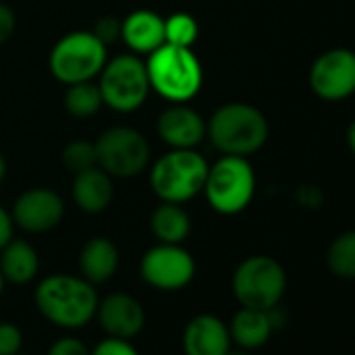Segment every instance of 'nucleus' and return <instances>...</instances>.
Listing matches in <instances>:
<instances>
[{
	"label": "nucleus",
	"mask_w": 355,
	"mask_h": 355,
	"mask_svg": "<svg viewBox=\"0 0 355 355\" xmlns=\"http://www.w3.org/2000/svg\"><path fill=\"white\" fill-rule=\"evenodd\" d=\"M34 303L51 324L76 330L94 318L98 307V293L96 286L82 276L51 274L38 282Z\"/></svg>",
	"instance_id": "1"
},
{
	"label": "nucleus",
	"mask_w": 355,
	"mask_h": 355,
	"mask_svg": "<svg viewBox=\"0 0 355 355\" xmlns=\"http://www.w3.org/2000/svg\"><path fill=\"white\" fill-rule=\"evenodd\" d=\"M268 138L270 123L251 103H226L207 119V140L222 155L251 157L266 146Z\"/></svg>",
	"instance_id": "2"
},
{
	"label": "nucleus",
	"mask_w": 355,
	"mask_h": 355,
	"mask_svg": "<svg viewBox=\"0 0 355 355\" xmlns=\"http://www.w3.org/2000/svg\"><path fill=\"white\" fill-rule=\"evenodd\" d=\"M144 65L150 92L167 103H191L205 82L203 63L193 49L163 44L146 57Z\"/></svg>",
	"instance_id": "3"
},
{
	"label": "nucleus",
	"mask_w": 355,
	"mask_h": 355,
	"mask_svg": "<svg viewBox=\"0 0 355 355\" xmlns=\"http://www.w3.org/2000/svg\"><path fill=\"white\" fill-rule=\"evenodd\" d=\"M209 161L197 148H169L148 165V187L159 201L189 203L203 193Z\"/></svg>",
	"instance_id": "4"
},
{
	"label": "nucleus",
	"mask_w": 355,
	"mask_h": 355,
	"mask_svg": "<svg viewBox=\"0 0 355 355\" xmlns=\"http://www.w3.org/2000/svg\"><path fill=\"white\" fill-rule=\"evenodd\" d=\"M257 175L249 157L222 155L209 163L203 195L207 205L220 216L243 214L255 197Z\"/></svg>",
	"instance_id": "5"
},
{
	"label": "nucleus",
	"mask_w": 355,
	"mask_h": 355,
	"mask_svg": "<svg viewBox=\"0 0 355 355\" xmlns=\"http://www.w3.org/2000/svg\"><path fill=\"white\" fill-rule=\"evenodd\" d=\"M107 49L92 30L67 32L49 53V71L63 86L92 82L109 59Z\"/></svg>",
	"instance_id": "6"
},
{
	"label": "nucleus",
	"mask_w": 355,
	"mask_h": 355,
	"mask_svg": "<svg viewBox=\"0 0 355 355\" xmlns=\"http://www.w3.org/2000/svg\"><path fill=\"white\" fill-rule=\"evenodd\" d=\"M96 84L103 105L123 115L138 111L150 94L146 65L142 57L134 53H121L113 59H107Z\"/></svg>",
	"instance_id": "7"
},
{
	"label": "nucleus",
	"mask_w": 355,
	"mask_h": 355,
	"mask_svg": "<svg viewBox=\"0 0 355 355\" xmlns=\"http://www.w3.org/2000/svg\"><path fill=\"white\" fill-rule=\"evenodd\" d=\"M96 165L113 180H130L144 173L150 165L148 138L132 125H111L94 140Z\"/></svg>",
	"instance_id": "8"
},
{
	"label": "nucleus",
	"mask_w": 355,
	"mask_h": 355,
	"mask_svg": "<svg viewBox=\"0 0 355 355\" xmlns=\"http://www.w3.org/2000/svg\"><path fill=\"white\" fill-rule=\"evenodd\" d=\"M286 291V272L270 255H251L243 259L232 274V293L241 307L272 309Z\"/></svg>",
	"instance_id": "9"
},
{
	"label": "nucleus",
	"mask_w": 355,
	"mask_h": 355,
	"mask_svg": "<svg viewBox=\"0 0 355 355\" xmlns=\"http://www.w3.org/2000/svg\"><path fill=\"white\" fill-rule=\"evenodd\" d=\"M197 274L195 257L182 245L157 243L140 259L142 280L157 291H182Z\"/></svg>",
	"instance_id": "10"
},
{
	"label": "nucleus",
	"mask_w": 355,
	"mask_h": 355,
	"mask_svg": "<svg viewBox=\"0 0 355 355\" xmlns=\"http://www.w3.org/2000/svg\"><path fill=\"white\" fill-rule=\"evenodd\" d=\"M309 88L326 103H340L355 94V51L328 49L309 67Z\"/></svg>",
	"instance_id": "11"
},
{
	"label": "nucleus",
	"mask_w": 355,
	"mask_h": 355,
	"mask_svg": "<svg viewBox=\"0 0 355 355\" xmlns=\"http://www.w3.org/2000/svg\"><path fill=\"white\" fill-rule=\"evenodd\" d=\"M15 228L28 234H46L65 218V199L46 187H32L17 195L9 209Z\"/></svg>",
	"instance_id": "12"
},
{
	"label": "nucleus",
	"mask_w": 355,
	"mask_h": 355,
	"mask_svg": "<svg viewBox=\"0 0 355 355\" xmlns=\"http://www.w3.org/2000/svg\"><path fill=\"white\" fill-rule=\"evenodd\" d=\"M155 128L167 148H197L207 140V119L189 103H169L159 113Z\"/></svg>",
	"instance_id": "13"
},
{
	"label": "nucleus",
	"mask_w": 355,
	"mask_h": 355,
	"mask_svg": "<svg viewBox=\"0 0 355 355\" xmlns=\"http://www.w3.org/2000/svg\"><path fill=\"white\" fill-rule=\"evenodd\" d=\"M94 318L107 336L128 338L138 336L146 324V313L140 301L128 293H111L98 299V307Z\"/></svg>",
	"instance_id": "14"
},
{
	"label": "nucleus",
	"mask_w": 355,
	"mask_h": 355,
	"mask_svg": "<svg viewBox=\"0 0 355 355\" xmlns=\"http://www.w3.org/2000/svg\"><path fill=\"white\" fill-rule=\"evenodd\" d=\"M119 40L138 57H148L165 44V17L150 9H136L121 19Z\"/></svg>",
	"instance_id": "15"
},
{
	"label": "nucleus",
	"mask_w": 355,
	"mask_h": 355,
	"mask_svg": "<svg viewBox=\"0 0 355 355\" xmlns=\"http://www.w3.org/2000/svg\"><path fill=\"white\" fill-rule=\"evenodd\" d=\"M230 345L228 324L211 313L195 315L182 334V349L187 355H226Z\"/></svg>",
	"instance_id": "16"
},
{
	"label": "nucleus",
	"mask_w": 355,
	"mask_h": 355,
	"mask_svg": "<svg viewBox=\"0 0 355 355\" xmlns=\"http://www.w3.org/2000/svg\"><path fill=\"white\" fill-rule=\"evenodd\" d=\"M113 197H115L113 178L107 171H103L98 165L73 173L71 199L82 214L98 216L107 211L113 203Z\"/></svg>",
	"instance_id": "17"
},
{
	"label": "nucleus",
	"mask_w": 355,
	"mask_h": 355,
	"mask_svg": "<svg viewBox=\"0 0 355 355\" xmlns=\"http://www.w3.org/2000/svg\"><path fill=\"white\" fill-rule=\"evenodd\" d=\"M80 276L86 278L90 284L101 286L109 282L117 268H119V249L107 236H92L88 239L78 255Z\"/></svg>",
	"instance_id": "18"
},
{
	"label": "nucleus",
	"mask_w": 355,
	"mask_h": 355,
	"mask_svg": "<svg viewBox=\"0 0 355 355\" xmlns=\"http://www.w3.org/2000/svg\"><path fill=\"white\" fill-rule=\"evenodd\" d=\"M40 272V255L26 239H11L0 251V274L5 282L30 284Z\"/></svg>",
	"instance_id": "19"
},
{
	"label": "nucleus",
	"mask_w": 355,
	"mask_h": 355,
	"mask_svg": "<svg viewBox=\"0 0 355 355\" xmlns=\"http://www.w3.org/2000/svg\"><path fill=\"white\" fill-rule=\"evenodd\" d=\"M230 338L245 351L259 349L266 345L274 330V307L272 309H253V307H241L230 324Z\"/></svg>",
	"instance_id": "20"
},
{
	"label": "nucleus",
	"mask_w": 355,
	"mask_h": 355,
	"mask_svg": "<svg viewBox=\"0 0 355 355\" xmlns=\"http://www.w3.org/2000/svg\"><path fill=\"white\" fill-rule=\"evenodd\" d=\"M150 234L157 239V243L165 245H182L193 230L191 214L180 203H165L161 201L148 218Z\"/></svg>",
	"instance_id": "21"
},
{
	"label": "nucleus",
	"mask_w": 355,
	"mask_h": 355,
	"mask_svg": "<svg viewBox=\"0 0 355 355\" xmlns=\"http://www.w3.org/2000/svg\"><path fill=\"white\" fill-rule=\"evenodd\" d=\"M63 107L76 119L94 117L105 107L98 84L92 80V82H80V84L67 86L63 94Z\"/></svg>",
	"instance_id": "22"
},
{
	"label": "nucleus",
	"mask_w": 355,
	"mask_h": 355,
	"mask_svg": "<svg viewBox=\"0 0 355 355\" xmlns=\"http://www.w3.org/2000/svg\"><path fill=\"white\" fill-rule=\"evenodd\" d=\"M328 270L343 280H355V230L340 232L326 253Z\"/></svg>",
	"instance_id": "23"
},
{
	"label": "nucleus",
	"mask_w": 355,
	"mask_h": 355,
	"mask_svg": "<svg viewBox=\"0 0 355 355\" xmlns=\"http://www.w3.org/2000/svg\"><path fill=\"white\" fill-rule=\"evenodd\" d=\"M199 40V24L191 13L178 11L165 17V44L193 49Z\"/></svg>",
	"instance_id": "24"
},
{
	"label": "nucleus",
	"mask_w": 355,
	"mask_h": 355,
	"mask_svg": "<svg viewBox=\"0 0 355 355\" xmlns=\"http://www.w3.org/2000/svg\"><path fill=\"white\" fill-rule=\"evenodd\" d=\"M61 163L69 173L84 171L96 165V148L90 140H71L61 150Z\"/></svg>",
	"instance_id": "25"
},
{
	"label": "nucleus",
	"mask_w": 355,
	"mask_h": 355,
	"mask_svg": "<svg viewBox=\"0 0 355 355\" xmlns=\"http://www.w3.org/2000/svg\"><path fill=\"white\" fill-rule=\"evenodd\" d=\"M24 347V332L13 322H0V355H17Z\"/></svg>",
	"instance_id": "26"
},
{
	"label": "nucleus",
	"mask_w": 355,
	"mask_h": 355,
	"mask_svg": "<svg viewBox=\"0 0 355 355\" xmlns=\"http://www.w3.org/2000/svg\"><path fill=\"white\" fill-rule=\"evenodd\" d=\"M90 355H140L128 338L107 336L90 349Z\"/></svg>",
	"instance_id": "27"
},
{
	"label": "nucleus",
	"mask_w": 355,
	"mask_h": 355,
	"mask_svg": "<svg viewBox=\"0 0 355 355\" xmlns=\"http://www.w3.org/2000/svg\"><path fill=\"white\" fill-rule=\"evenodd\" d=\"M92 32L109 46V44L117 42L121 36V19H117L115 15H105L94 24Z\"/></svg>",
	"instance_id": "28"
},
{
	"label": "nucleus",
	"mask_w": 355,
	"mask_h": 355,
	"mask_svg": "<svg viewBox=\"0 0 355 355\" xmlns=\"http://www.w3.org/2000/svg\"><path fill=\"white\" fill-rule=\"evenodd\" d=\"M46 355H90V349L76 336H61L51 345Z\"/></svg>",
	"instance_id": "29"
},
{
	"label": "nucleus",
	"mask_w": 355,
	"mask_h": 355,
	"mask_svg": "<svg viewBox=\"0 0 355 355\" xmlns=\"http://www.w3.org/2000/svg\"><path fill=\"white\" fill-rule=\"evenodd\" d=\"M17 30V15L15 11L7 5L0 3V46H5Z\"/></svg>",
	"instance_id": "30"
},
{
	"label": "nucleus",
	"mask_w": 355,
	"mask_h": 355,
	"mask_svg": "<svg viewBox=\"0 0 355 355\" xmlns=\"http://www.w3.org/2000/svg\"><path fill=\"white\" fill-rule=\"evenodd\" d=\"M13 236H15V224H13L11 211L0 205V251H3V247H5Z\"/></svg>",
	"instance_id": "31"
},
{
	"label": "nucleus",
	"mask_w": 355,
	"mask_h": 355,
	"mask_svg": "<svg viewBox=\"0 0 355 355\" xmlns=\"http://www.w3.org/2000/svg\"><path fill=\"white\" fill-rule=\"evenodd\" d=\"M322 199H324L322 191L318 187H313V184H303L297 191V201L301 205H305V207H318L322 203Z\"/></svg>",
	"instance_id": "32"
},
{
	"label": "nucleus",
	"mask_w": 355,
	"mask_h": 355,
	"mask_svg": "<svg viewBox=\"0 0 355 355\" xmlns=\"http://www.w3.org/2000/svg\"><path fill=\"white\" fill-rule=\"evenodd\" d=\"M347 146H349V150L353 153V157H355V119L349 123V128H347Z\"/></svg>",
	"instance_id": "33"
},
{
	"label": "nucleus",
	"mask_w": 355,
	"mask_h": 355,
	"mask_svg": "<svg viewBox=\"0 0 355 355\" xmlns=\"http://www.w3.org/2000/svg\"><path fill=\"white\" fill-rule=\"evenodd\" d=\"M7 173H9V165H7L5 155L0 153V187H3V182L7 180Z\"/></svg>",
	"instance_id": "34"
},
{
	"label": "nucleus",
	"mask_w": 355,
	"mask_h": 355,
	"mask_svg": "<svg viewBox=\"0 0 355 355\" xmlns=\"http://www.w3.org/2000/svg\"><path fill=\"white\" fill-rule=\"evenodd\" d=\"M226 355H249V351H245V349H241V351H228Z\"/></svg>",
	"instance_id": "35"
},
{
	"label": "nucleus",
	"mask_w": 355,
	"mask_h": 355,
	"mask_svg": "<svg viewBox=\"0 0 355 355\" xmlns=\"http://www.w3.org/2000/svg\"><path fill=\"white\" fill-rule=\"evenodd\" d=\"M3 288H5V278H3V274H0V295H3Z\"/></svg>",
	"instance_id": "36"
},
{
	"label": "nucleus",
	"mask_w": 355,
	"mask_h": 355,
	"mask_svg": "<svg viewBox=\"0 0 355 355\" xmlns=\"http://www.w3.org/2000/svg\"><path fill=\"white\" fill-rule=\"evenodd\" d=\"M17 355H28V353H17Z\"/></svg>",
	"instance_id": "37"
}]
</instances>
